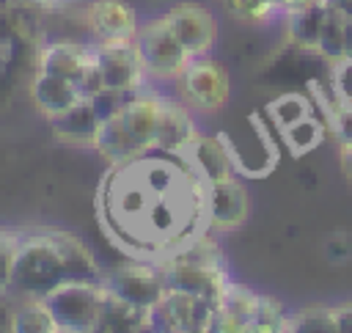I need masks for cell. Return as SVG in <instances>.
<instances>
[{
	"instance_id": "1",
	"label": "cell",
	"mask_w": 352,
	"mask_h": 333,
	"mask_svg": "<svg viewBox=\"0 0 352 333\" xmlns=\"http://www.w3.org/2000/svg\"><path fill=\"white\" fill-rule=\"evenodd\" d=\"M96 217L129 259L162 261L206 228V182L184 154L148 149L110 165Z\"/></svg>"
},
{
	"instance_id": "2",
	"label": "cell",
	"mask_w": 352,
	"mask_h": 333,
	"mask_svg": "<svg viewBox=\"0 0 352 333\" xmlns=\"http://www.w3.org/2000/svg\"><path fill=\"white\" fill-rule=\"evenodd\" d=\"M104 272L88 245L58 228L22 231L8 286L11 300H44L63 281H102Z\"/></svg>"
},
{
	"instance_id": "3",
	"label": "cell",
	"mask_w": 352,
	"mask_h": 333,
	"mask_svg": "<svg viewBox=\"0 0 352 333\" xmlns=\"http://www.w3.org/2000/svg\"><path fill=\"white\" fill-rule=\"evenodd\" d=\"M132 44L140 55V63H143L148 80L176 83V77L190 63V55H187L184 44L179 41V36L173 33V28L168 25L165 14L140 22Z\"/></svg>"
},
{
	"instance_id": "4",
	"label": "cell",
	"mask_w": 352,
	"mask_h": 333,
	"mask_svg": "<svg viewBox=\"0 0 352 333\" xmlns=\"http://www.w3.org/2000/svg\"><path fill=\"white\" fill-rule=\"evenodd\" d=\"M102 297V281H63L44 297V305L50 308L58 333H91L96 330Z\"/></svg>"
},
{
	"instance_id": "5",
	"label": "cell",
	"mask_w": 352,
	"mask_h": 333,
	"mask_svg": "<svg viewBox=\"0 0 352 333\" xmlns=\"http://www.w3.org/2000/svg\"><path fill=\"white\" fill-rule=\"evenodd\" d=\"M176 94L195 113H214V110L226 107V102L231 96L228 69L220 61H214L212 55L190 58L184 72L176 77Z\"/></svg>"
},
{
	"instance_id": "6",
	"label": "cell",
	"mask_w": 352,
	"mask_h": 333,
	"mask_svg": "<svg viewBox=\"0 0 352 333\" xmlns=\"http://www.w3.org/2000/svg\"><path fill=\"white\" fill-rule=\"evenodd\" d=\"M217 303L195 297L179 289H165L162 300L151 311V330L168 333H206L214 327Z\"/></svg>"
},
{
	"instance_id": "7",
	"label": "cell",
	"mask_w": 352,
	"mask_h": 333,
	"mask_svg": "<svg viewBox=\"0 0 352 333\" xmlns=\"http://www.w3.org/2000/svg\"><path fill=\"white\" fill-rule=\"evenodd\" d=\"M102 283L124 297L126 303L143 308V311H154V305L162 300L165 294V278H162V270L157 261H148V259H129L118 267H113Z\"/></svg>"
},
{
	"instance_id": "8",
	"label": "cell",
	"mask_w": 352,
	"mask_h": 333,
	"mask_svg": "<svg viewBox=\"0 0 352 333\" xmlns=\"http://www.w3.org/2000/svg\"><path fill=\"white\" fill-rule=\"evenodd\" d=\"M91 50H94V63L102 74L104 88L132 94L151 83L132 41H94Z\"/></svg>"
},
{
	"instance_id": "9",
	"label": "cell",
	"mask_w": 352,
	"mask_h": 333,
	"mask_svg": "<svg viewBox=\"0 0 352 333\" xmlns=\"http://www.w3.org/2000/svg\"><path fill=\"white\" fill-rule=\"evenodd\" d=\"M165 19L179 36V41L184 44L190 58L212 55L217 44V19L209 6L195 0H182L165 11Z\"/></svg>"
},
{
	"instance_id": "10",
	"label": "cell",
	"mask_w": 352,
	"mask_h": 333,
	"mask_svg": "<svg viewBox=\"0 0 352 333\" xmlns=\"http://www.w3.org/2000/svg\"><path fill=\"white\" fill-rule=\"evenodd\" d=\"M250 198L245 184L236 176H226L206 184V228L214 234H226L239 228L248 220Z\"/></svg>"
},
{
	"instance_id": "11",
	"label": "cell",
	"mask_w": 352,
	"mask_h": 333,
	"mask_svg": "<svg viewBox=\"0 0 352 333\" xmlns=\"http://www.w3.org/2000/svg\"><path fill=\"white\" fill-rule=\"evenodd\" d=\"M157 264L162 270L165 289H179V292L206 297L214 303H220L223 292L231 283L226 264H184V261H170V259H162Z\"/></svg>"
},
{
	"instance_id": "12",
	"label": "cell",
	"mask_w": 352,
	"mask_h": 333,
	"mask_svg": "<svg viewBox=\"0 0 352 333\" xmlns=\"http://www.w3.org/2000/svg\"><path fill=\"white\" fill-rule=\"evenodd\" d=\"M82 17L94 41H135L140 28L138 11L129 0H91Z\"/></svg>"
},
{
	"instance_id": "13",
	"label": "cell",
	"mask_w": 352,
	"mask_h": 333,
	"mask_svg": "<svg viewBox=\"0 0 352 333\" xmlns=\"http://www.w3.org/2000/svg\"><path fill=\"white\" fill-rule=\"evenodd\" d=\"M165 96L162 91L143 85L140 91H135L129 96V102L124 105V110L118 113L121 124L126 127V132L132 135V140L140 146V151H148L154 149V138H157V124H160V116H162V105H165Z\"/></svg>"
},
{
	"instance_id": "14",
	"label": "cell",
	"mask_w": 352,
	"mask_h": 333,
	"mask_svg": "<svg viewBox=\"0 0 352 333\" xmlns=\"http://www.w3.org/2000/svg\"><path fill=\"white\" fill-rule=\"evenodd\" d=\"M192 107H187L182 99L165 96L162 105V116L157 124V138H154V149L160 151H173V154H184L190 149V143L201 135L198 124L192 118Z\"/></svg>"
},
{
	"instance_id": "15",
	"label": "cell",
	"mask_w": 352,
	"mask_h": 333,
	"mask_svg": "<svg viewBox=\"0 0 352 333\" xmlns=\"http://www.w3.org/2000/svg\"><path fill=\"white\" fill-rule=\"evenodd\" d=\"M30 99H33L36 110L47 121H52V118H58L60 113H66L69 107H74L85 96L80 94L74 80H66V77H58V74L36 69V74L30 80Z\"/></svg>"
},
{
	"instance_id": "16",
	"label": "cell",
	"mask_w": 352,
	"mask_h": 333,
	"mask_svg": "<svg viewBox=\"0 0 352 333\" xmlns=\"http://www.w3.org/2000/svg\"><path fill=\"white\" fill-rule=\"evenodd\" d=\"M91 63H94V50L91 44H80V41H50L38 50V58H36V69L74 80V83L82 80Z\"/></svg>"
},
{
	"instance_id": "17",
	"label": "cell",
	"mask_w": 352,
	"mask_h": 333,
	"mask_svg": "<svg viewBox=\"0 0 352 333\" xmlns=\"http://www.w3.org/2000/svg\"><path fill=\"white\" fill-rule=\"evenodd\" d=\"M184 157L190 160V165L206 184L226 179V176H236V171H239L231 146H226V140L214 138V135H198L190 143V149L184 151Z\"/></svg>"
},
{
	"instance_id": "18",
	"label": "cell",
	"mask_w": 352,
	"mask_h": 333,
	"mask_svg": "<svg viewBox=\"0 0 352 333\" xmlns=\"http://www.w3.org/2000/svg\"><path fill=\"white\" fill-rule=\"evenodd\" d=\"M50 124H52V135H55L58 143L80 146V149H94L99 127H102V118L94 110L91 99H80L74 107H69L66 113H60Z\"/></svg>"
},
{
	"instance_id": "19",
	"label": "cell",
	"mask_w": 352,
	"mask_h": 333,
	"mask_svg": "<svg viewBox=\"0 0 352 333\" xmlns=\"http://www.w3.org/2000/svg\"><path fill=\"white\" fill-rule=\"evenodd\" d=\"M258 303V292L239 286V283H228V289L223 292L220 303H217V314H214V327L217 333H248L250 330V319Z\"/></svg>"
},
{
	"instance_id": "20",
	"label": "cell",
	"mask_w": 352,
	"mask_h": 333,
	"mask_svg": "<svg viewBox=\"0 0 352 333\" xmlns=\"http://www.w3.org/2000/svg\"><path fill=\"white\" fill-rule=\"evenodd\" d=\"M96 330L99 333H138V330H151V314L126 303L124 297L113 294L104 286V297H102V308H99V319H96Z\"/></svg>"
},
{
	"instance_id": "21",
	"label": "cell",
	"mask_w": 352,
	"mask_h": 333,
	"mask_svg": "<svg viewBox=\"0 0 352 333\" xmlns=\"http://www.w3.org/2000/svg\"><path fill=\"white\" fill-rule=\"evenodd\" d=\"M324 17H327V3H314V6H305V8L283 17V22H286V41L292 47H297L300 52H316Z\"/></svg>"
},
{
	"instance_id": "22",
	"label": "cell",
	"mask_w": 352,
	"mask_h": 333,
	"mask_svg": "<svg viewBox=\"0 0 352 333\" xmlns=\"http://www.w3.org/2000/svg\"><path fill=\"white\" fill-rule=\"evenodd\" d=\"M94 149H96L110 165H116V162H126V160H132V157L140 154V146L132 140V135L126 132V127L121 124L118 116L102 121Z\"/></svg>"
},
{
	"instance_id": "23",
	"label": "cell",
	"mask_w": 352,
	"mask_h": 333,
	"mask_svg": "<svg viewBox=\"0 0 352 333\" xmlns=\"http://www.w3.org/2000/svg\"><path fill=\"white\" fill-rule=\"evenodd\" d=\"M14 333H58L55 319L44 300H11V322Z\"/></svg>"
},
{
	"instance_id": "24",
	"label": "cell",
	"mask_w": 352,
	"mask_h": 333,
	"mask_svg": "<svg viewBox=\"0 0 352 333\" xmlns=\"http://www.w3.org/2000/svg\"><path fill=\"white\" fill-rule=\"evenodd\" d=\"M280 135H283V140H286L289 151L300 157V154H305V151H314V149L324 140V135H327V124L311 113V116L300 118L297 124H292V127L280 129Z\"/></svg>"
},
{
	"instance_id": "25",
	"label": "cell",
	"mask_w": 352,
	"mask_h": 333,
	"mask_svg": "<svg viewBox=\"0 0 352 333\" xmlns=\"http://www.w3.org/2000/svg\"><path fill=\"white\" fill-rule=\"evenodd\" d=\"M289 333H338L336 330V311L333 305H305L289 314L286 319Z\"/></svg>"
},
{
	"instance_id": "26",
	"label": "cell",
	"mask_w": 352,
	"mask_h": 333,
	"mask_svg": "<svg viewBox=\"0 0 352 333\" xmlns=\"http://www.w3.org/2000/svg\"><path fill=\"white\" fill-rule=\"evenodd\" d=\"M220 6L231 19L242 25H253V28L270 25L280 17L275 8V0H220Z\"/></svg>"
},
{
	"instance_id": "27",
	"label": "cell",
	"mask_w": 352,
	"mask_h": 333,
	"mask_svg": "<svg viewBox=\"0 0 352 333\" xmlns=\"http://www.w3.org/2000/svg\"><path fill=\"white\" fill-rule=\"evenodd\" d=\"M344 17L338 11H333L327 6V17H324V25H322V33H319V44H316V55L324 58L330 66L338 63L346 52H344Z\"/></svg>"
},
{
	"instance_id": "28",
	"label": "cell",
	"mask_w": 352,
	"mask_h": 333,
	"mask_svg": "<svg viewBox=\"0 0 352 333\" xmlns=\"http://www.w3.org/2000/svg\"><path fill=\"white\" fill-rule=\"evenodd\" d=\"M267 113H270V118H272V124H275L278 129H286V127L297 124L300 118L311 116V113H314V105H311L308 96L289 91V94H280V96L267 107Z\"/></svg>"
},
{
	"instance_id": "29",
	"label": "cell",
	"mask_w": 352,
	"mask_h": 333,
	"mask_svg": "<svg viewBox=\"0 0 352 333\" xmlns=\"http://www.w3.org/2000/svg\"><path fill=\"white\" fill-rule=\"evenodd\" d=\"M286 319H289V311L283 308L280 300L270 294H258L248 333H286Z\"/></svg>"
},
{
	"instance_id": "30",
	"label": "cell",
	"mask_w": 352,
	"mask_h": 333,
	"mask_svg": "<svg viewBox=\"0 0 352 333\" xmlns=\"http://www.w3.org/2000/svg\"><path fill=\"white\" fill-rule=\"evenodd\" d=\"M19 228H6L0 226V294H8L11 275H14V261L19 250Z\"/></svg>"
},
{
	"instance_id": "31",
	"label": "cell",
	"mask_w": 352,
	"mask_h": 333,
	"mask_svg": "<svg viewBox=\"0 0 352 333\" xmlns=\"http://www.w3.org/2000/svg\"><path fill=\"white\" fill-rule=\"evenodd\" d=\"M327 129L338 140V146H352V105L333 102L327 107Z\"/></svg>"
},
{
	"instance_id": "32",
	"label": "cell",
	"mask_w": 352,
	"mask_h": 333,
	"mask_svg": "<svg viewBox=\"0 0 352 333\" xmlns=\"http://www.w3.org/2000/svg\"><path fill=\"white\" fill-rule=\"evenodd\" d=\"M132 94H135V91H132ZM132 94H129V91H116V88H102V91H96V94L88 96V99H91L94 110L99 113V118L107 121V118H113V116H118V113L124 110V105L129 102Z\"/></svg>"
},
{
	"instance_id": "33",
	"label": "cell",
	"mask_w": 352,
	"mask_h": 333,
	"mask_svg": "<svg viewBox=\"0 0 352 333\" xmlns=\"http://www.w3.org/2000/svg\"><path fill=\"white\" fill-rule=\"evenodd\" d=\"M330 85L338 102L352 105V58H341L330 66Z\"/></svg>"
},
{
	"instance_id": "34",
	"label": "cell",
	"mask_w": 352,
	"mask_h": 333,
	"mask_svg": "<svg viewBox=\"0 0 352 333\" xmlns=\"http://www.w3.org/2000/svg\"><path fill=\"white\" fill-rule=\"evenodd\" d=\"M336 311V330L338 333H352V300L341 303V305H333Z\"/></svg>"
},
{
	"instance_id": "35",
	"label": "cell",
	"mask_w": 352,
	"mask_h": 333,
	"mask_svg": "<svg viewBox=\"0 0 352 333\" xmlns=\"http://www.w3.org/2000/svg\"><path fill=\"white\" fill-rule=\"evenodd\" d=\"M314 3H324V0H275V8L280 14V19H283V17H289V14H294V11L305 8V6H314Z\"/></svg>"
},
{
	"instance_id": "36",
	"label": "cell",
	"mask_w": 352,
	"mask_h": 333,
	"mask_svg": "<svg viewBox=\"0 0 352 333\" xmlns=\"http://www.w3.org/2000/svg\"><path fill=\"white\" fill-rule=\"evenodd\" d=\"M333 11H338L344 19H352V0H324Z\"/></svg>"
},
{
	"instance_id": "37",
	"label": "cell",
	"mask_w": 352,
	"mask_h": 333,
	"mask_svg": "<svg viewBox=\"0 0 352 333\" xmlns=\"http://www.w3.org/2000/svg\"><path fill=\"white\" fill-rule=\"evenodd\" d=\"M341 168H344L346 179L352 182V146H341Z\"/></svg>"
},
{
	"instance_id": "38",
	"label": "cell",
	"mask_w": 352,
	"mask_h": 333,
	"mask_svg": "<svg viewBox=\"0 0 352 333\" xmlns=\"http://www.w3.org/2000/svg\"><path fill=\"white\" fill-rule=\"evenodd\" d=\"M344 58H352V19L344 22Z\"/></svg>"
}]
</instances>
